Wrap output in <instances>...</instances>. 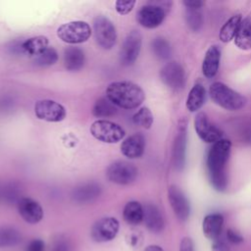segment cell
<instances>
[{
    "label": "cell",
    "mask_w": 251,
    "mask_h": 251,
    "mask_svg": "<svg viewBox=\"0 0 251 251\" xmlns=\"http://www.w3.org/2000/svg\"><path fill=\"white\" fill-rule=\"evenodd\" d=\"M90 133L99 141L105 143H117L125 137L124 128L116 123L97 120L90 126Z\"/></svg>",
    "instance_id": "obj_5"
},
{
    "label": "cell",
    "mask_w": 251,
    "mask_h": 251,
    "mask_svg": "<svg viewBox=\"0 0 251 251\" xmlns=\"http://www.w3.org/2000/svg\"><path fill=\"white\" fill-rule=\"evenodd\" d=\"M211 251H229V246L225 239L218 238L217 240L213 241Z\"/></svg>",
    "instance_id": "obj_40"
},
{
    "label": "cell",
    "mask_w": 251,
    "mask_h": 251,
    "mask_svg": "<svg viewBox=\"0 0 251 251\" xmlns=\"http://www.w3.org/2000/svg\"><path fill=\"white\" fill-rule=\"evenodd\" d=\"M221 62V50L217 45H212L206 51L205 57L202 63V73L205 77H214L220 67Z\"/></svg>",
    "instance_id": "obj_21"
},
{
    "label": "cell",
    "mask_w": 251,
    "mask_h": 251,
    "mask_svg": "<svg viewBox=\"0 0 251 251\" xmlns=\"http://www.w3.org/2000/svg\"><path fill=\"white\" fill-rule=\"evenodd\" d=\"M132 121L136 126H141L145 129H148L153 125L154 118H153V114L149 108L142 107L133 115Z\"/></svg>",
    "instance_id": "obj_33"
},
{
    "label": "cell",
    "mask_w": 251,
    "mask_h": 251,
    "mask_svg": "<svg viewBox=\"0 0 251 251\" xmlns=\"http://www.w3.org/2000/svg\"><path fill=\"white\" fill-rule=\"evenodd\" d=\"M126 241H127L128 245H130L132 247H138L142 243V235L140 232L133 230L132 232L127 234Z\"/></svg>",
    "instance_id": "obj_38"
},
{
    "label": "cell",
    "mask_w": 251,
    "mask_h": 251,
    "mask_svg": "<svg viewBox=\"0 0 251 251\" xmlns=\"http://www.w3.org/2000/svg\"><path fill=\"white\" fill-rule=\"evenodd\" d=\"M25 251H45V243L40 238H35L29 241Z\"/></svg>",
    "instance_id": "obj_39"
},
{
    "label": "cell",
    "mask_w": 251,
    "mask_h": 251,
    "mask_svg": "<svg viewBox=\"0 0 251 251\" xmlns=\"http://www.w3.org/2000/svg\"><path fill=\"white\" fill-rule=\"evenodd\" d=\"M151 47L154 55L160 60H168L172 55V47L170 42L162 36L154 38L151 43Z\"/></svg>",
    "instance_id": "obj_31"
},
{
    "label": "cell",
    "mask_w": 251,
    "mask_h": 251,
    "mask_svg": "<svg viewBox=\"0 0 251 251\" xmlns=\"http://www.w3.org/2000/svg\"><path fill=\"white\" fill-rule=\"evenodd\" d=\"M161 80L173 90H180L185 85V72L177 62H169L160 71Z\"/></svg>",
    "instance_id": "obj_12"
},
{
    "label": "cell",
    "mask_w": 251,
    "mask_h": 251,
    "mask_svg": "<svg viewBox=\"0 0 251 251\" xmlns=\"http://www.w3.org/2000/svg\"><path fill=\"white\" fill-rule=\"evenodd\" d=\"M106 97L117 107L134 109L139 107L145 99L143 89L131 81H115L108 85Z\"/></svg>",
    "instance_id": "obj_2"
},
{
    "label": "cell",
    "mask_w": 251,
    "mask_h": 251,
    "mask_svg": "<svg viewBox=\"0 0 251 251\" xmlns=\"http://www.w3.org/2000/svg\"><path fill=\"white\" fill-rule=\"evenodd\" d=\"M138 175L136 167L126 161H116L109 165L106 171L108 179L114 183L126 185L133 182Z\"/></svg>",
    "instance_id": "obj_6"
},
{
    "label": "cell",
    "mask_w": 251,
    "mask_h": 251,
    "mask_svg": "<svg viewBox=\"0 0 251 251\" xmlns=\"http://www.w3.org/2000/svg\"><path fill=\"white\" fill-rule=\"evenodd\" d=\"M85 62V56L81 49L77 47H68L64 51V65L70 72L79 71Z\"/></svg>",
    "instance_id": "obj_22"
},
{
    "label": "cell",
    "mask_w": 251,
    "mask_h": 251,
    "mask_svg": "<svg viewBox=\"0 0 251 251\" xmlns=\"http://www.w3.org/2000/svg\"><path fill=\"white\" fill-rule=\"evenodd\" d=\"M95 38L100 47L111 49L117 41V31L113 23L106 17L100 15L93 22Z\"/></svg>",
    "instance_id": "obj_9"
},
{
    "label": "cell",
    "mask_w": 251,
    "mask_h": 251,
    "mask_svg": "<svg viewBox=\"0 0 251 251\" xmlns=\"http://www.w3.org/2000/svg\"><path fill=\"white\" fill-rule=\"evenodd\" d=\"M34 113L39 120L51 123L61 122L67 115L66 109L63 105L50 99L37 101L34 105Z\"/></svg>",
    "instance_id": "obj_11"
},
{
    "label": "cell",
    "mask_w": 251,
    "mask_h": 251,
    "mask_svg": "<svg viewBox=\"0 0 251 251\" xmlns=\"http://www.w3.org/2000/svg\"><path fill=\"white\" fill-rule=\"evenodd\" d=\"M209 95L216 105L227 111H238L247 103L245 96L221 81L213 82L210 85Z\"/></svg>",
    "instance_id": "obj_3"
},
{
    "label": "cell",
    "mask_w": 251,
    "mask_h": 251,
    "mask_svg": "<svg viewBox=\"0 0 251 251\" xmlns=\"http://www.w3.org/2000/svg\"><path fill=\"white\" fill-rule=\"evenodd\" d=\"M134 5H135L134 0H118L116 1L115 7H116V11L120 15H126L133 9Z\"/></svg>",
    "instance_id": "obj_36"
},
{
    "label": "cell",
    "mask_w": 251,
    "mask_h": 251,
    "mask_svg": "<svg viewBox=\"0 0 251 251\" xmlns=\"http://www.w3.org/2000/svg\"><path fill=\"white\" fill-rule=\"evenodd\" d=\"M102 187L95 181L83 182L76 185L71 193V198L77 204H88L100 197Z\"/></svg>",
    "instance_id": "obj_16"
},
{
    "label": "cell",
    "mask_w": 251,
    "mask_h": 251,
    "mask_svg": "<svg viewBox=\"0 0 251 251\" xmlns=\"http://www.w3.org/2000/svg\"><path fill=\"white\" fill-rule=\"evenodd\" d=\"M231 142L228 139H221L214 143L207 155V171L210 182L214 189L225 192L227 189L226 166L230 156Z\"/></svg>",
    "instance_id": "obj_1"
},
{
    "label": "cell",
    "mask_w": 251,
    "mask_h": 251,
    "mask_svg": "<svg viewBox=\"0 0 251 251\" xmlns=\"http://www.w3.org/2000/svg\"><path fill=\"white\" fill-rule=\"evenodd\" d=\"M185 21L192 31H199L203 25V14L201 9L185 8Z\"/></svg>",
    "instance_id": "obj_32"
},
{
    "label": "cell",
    "mask_w": 251,
    "mask_h": 251,
    "mask_svg": "<svg viewBox=\"0 0 251 251\" xmlns=\"http://www.w3.org/2000/svg\"><path fill=\"white\" fill-rule=\"evenodd\" d=\"M117 106L106 96L99 98L92 108V114L96 118H108L117 114Z\"/></svg>",
    "instance_id": "obj_29"
},
{
    "label": "cell",
    "mask_w": 251,
    "mask_h": 251,
    "mask_svg": "<svg viewBox=\"0 0 251 251\" xmlns=\"http://www.w3.org/2000/svg\"><path fill=\"white\" fill-rule=\"evenodd\" d=\"M193 125L198 137L203 142L214 144L223 139V131L210 121L206 113L198 112L194 118Z\"/></svg>",
    "instance_id": "obj_8"
},
{
    "label": "cell",
    "mask_w": 251,
    "mask_h": 251,
    "mask_svg": "<svg viewBox=\"0 0 251 251\" xmlns=\"http://www.w3.org/2000/svg\"><path fill=\"white\" fill-rule=\"evenodd\" d=\"M144 251H164L163 248L159 245H156V244H151V245H148L147 247H145Z\"/></svg>",
    "instance_id": "obj_43"
},
{
    "label": "cell",
    "mask_w": 251,
    "mask_h": 251,
    "mask_svg": "<svg viewBox=\"0 0 251 251\" xmlns=\"http://www.w3.org/2000/svg\"><path fill=\"white\" fill-rule=\"evenodd\" d=\"M57 35L66 43L78 44L87 41L91 35V28L85 22L73 21L59 26Z\"/></svg>",
    "instance_id": "obj_4"
},
{
    "label": "cell",
    "mask_w": 251,
    "mask_h": 251,
    "mask_svg": "<svg viewBox=\"0 0 251 251\" xmlns=\"http://www.w3.org/2000/svg\"><path fill=\"white\" fill-rule=\"evenodd\" d=\"M17 206L20 216L28 224L34 225L43 219L44 213L41 205L32 198L23 197Z\"/></svg>",
    "instance_id": "obj_17"
},
{
    "label": "cell",
    "mask_w": 251,
    "mask_h": 251,
    "mask_svg": "<svg viewBox=\"0 0 251 251\" xmlns=\"http://www.w3.org/2000/svg\"><path fill=\"white\" fill-rule=\"evenodd\" d=\"M22 233L13 226H0V248L14 247L21 243Z\"/></svg>",
    "instance_id": "obj_28"
},
{
    "label": "cell",
    "mask_w": 251,
    "mask_h": 251,
    "mask_svg": "<svg viewBox=\"0 0 251 251\" xmlns=\"http://www.w3.org/2000/svg\"><path fill=\"white\" fill-rule=\"evenodd\" d=\"M241 15H234L230 17L221 27L219 37L220 40L224 43H227L234 39V36L239 28V25L242 22Z\"/></svg>",
    "instance_id": "obj_26"
},
{
    "label": "cell",
    "mask_w": 251,
    "mask_h": 251,
    "mask_svg": "<svg viewBox=\"0 0 251 251\" xmlns=\"http://www.w3.org/2000/svg\"><path fill=\"white\" fill-rule=\"evenodd\" d=\"M22 188L20 183L10 181L1 187V199L8 204H18L23 198Z\"/></svg>",
    "instance_id": "obj_30"
},
{
    "label": "cell",
    "mask_w": 251,
    "mask_h": 251,
    "mask_svg": "<svg viewBox=\"0 0 251 251\" xmlns=\"http://www.w3.org/2000/svg\"><path fill=\"white\" fill-rule=\"evenodd\" d=\"M141 33L136 29L129 31V33L125 38V41L120 51L121 64L126 67L132 65L138 58V55L141 50Z\"/></svg>",
    "instance_id": "obj_10"
},
{
    "label": "cell",
    "mask_w": 251,
    "mask_h": 251,
    "mask_svg": "<svg viewBox=\"0 0 251 251\" xmlns=\"http://www.w3.org/2000/svg\"><path fill=\"white\" fill-rule=\"evenodd\" d=\"M205 98H206L205 87L201 83L194 84L190 89L188 96L186 98V102H185L186 109L191 113L197 112L204 105Z\"/></svg>",
    "instance_id": "obj_23"
},
{
    "label": "cell",
    "mask_w": 251,
    "mask_h": 251,
    "mask_svg": "<svg viewBox=\"0 0 251 251\" xmlns=\"http://www.w3.org/2000/svg\"><path fill=\"white\" fill-rule=\"evenodd\" d=\"M179 251H194V243L191 237L184 236L179 243Z\"/></svg>",
    "instance_id": "obj_41"
},
{
    "label": "cell",
    "mask_w": 251,
    "mask_h": 251,
    "mask_svg": "<svg viewBox=\"0 0 251 251\" xmlns=\"http://www.w3.org/2000/svg\"><path fill=\"white\" fill-rule=\"evenodd\" d=\"M120 223L114 217H104L96 221L90 229V236L94 242L105 243L112 241L118 234Z\"/></svg>",
    "instance_id": "obj_7"
},
{
    "label": "cell",
    "mask_w": 251,
    "mask_h": 251,
    "mask_svg": "<svg viewBox=\"0 0 251 251\" xmlns=\"http://www.w3.org/2000/svg\"><path fill=\"white\" fill-rule=\"evenodd\" d=\"M186 125L184 122H180L178 130L173 145L172 152V163L176 171L181 172L185 166V155H186Z\"/></svg>",
    "instance_id": "obj_15"
},
{
    "label": "cell",
    "mask_w": 251,
    "mask_h": 251,
    "mask_svg": "<svg viewBox=\"0 0 251 251\" xmlns=\"http://www.w3.org/2000/svg\"><path fill=\"white\" fill-rule=\"evenodd\" d=\"M0 199H1V187H0Z\"/></svg>",
    "instance_id": "obj_44"
},
{
    "label": "cell",
    "mask_w": 251,
    "mask_h": 251,
    "mask_svg": "<svg viewBox=\"0 0 251 251\" xmlns=\"http://www.w3.org/2000/svg\"><path fill=\"white\" fill-rule=\"evenodd\" d=\"M48 48V38L43 35L30 37L23 42V52L30 56H38Z\"/></svg>",
    "instance_id": "obj_27"
},
{
    "label": "cell",
    "mask_w": 251,
    "mask_h": 251,
    "mask_svg": "<svg viewBox=\"0 0 251 251\" xmlns=\"http://www.w3.org/2000/svg\"><path fill=\"white\" fill-rule=\"evenodd\" d=\"M123 218L129 226H137L143 222V206L137 201H129L123 211Z\"/></svg>",
    "instance_id": "obj_25"
},
{
    "label": "cell",
    "mask_w": 251,
    "mask_h": 251,
    "mask_svg": "<svg viewBox=\"0 0 251 251\" xmlns=\"http://www.w3.org/2000/svg\"><path fill=\"white\" fill-rule=\"evenodd\" d=\"M226 240L232 244H239L243 242V236L233 228H227L226 232Z\"/></svg>",
    "instance_id": "obj_37"
},
{
    "label": "cell",
    "mask_w": 251,
    "mask_h": 251,
    "mask_svg": "<svg viewBox=\"0 0 251 251\" xmlns=\"http://www.w3.org/2000/svg\"><path fill=\"white\" fill-rule=\"evenodd\" d=\"M182 3L185 8H193V9H201L204 5V2L200 0H184Z\"/></svg>",
    "instance_id": "obj_42"
},
{
    "label": "cell",
    "mask_w": 251,
    "mask_h": 251,
    "mask_svg": "<svg viewBox=\"0 0 251 251\" xmlns=\"http://www.w3.org/2000/svg\"><path fill=\"white\" fill-rule=\"evenodd\" d=\"M145 150V137L142 133L136 132L126 138L121 145V152L129 159H136L143 155Z\"/></svg>",
    "instance_id": "obj_19"
},
{
    "label": "cell",
    "mask_w": 251,
    "mask_h": 251,
    "mask_svg": "<svg viewBox=\"0 0 251 251\" xmlns=\"http://www.w3.org/2000/svg\"><path fill=\"white\" fill-rule=\"evenodd\" d=\"M58 60V53L53 47H48L34 59V64L38 67H49L54 65Z\"/></svg>",
    "instance_id": "obj_34"
},
{
    "label": "cell",
    "mask_w": 251,
    "mask_h": 251,
    "mask_svg": "<svg viewBox=\"0 0 251 251\" xmlns=\"http://www.w3.org/2000/svg\"><path fill=\"white\" fill-rule=\"evenodd\" d=\"M233 41L241 50L248 51L251 49V19L242 20Z\"/></svg>",
    "instance_id": "obj_24"
},
{
    "label": "cell",
    "mask_w": 251,
    "mask_h": 251,
    "mask_svg": "<svg viewBox=\"0 0 251 251\" xmlns=\"http://www.w3.org/2000/svg\"><path fill=\"white\" fill-rule=\"evenodd\" d=\"M143 222L147 229L153 233H160L165 227V221L159 208L152 203L143 206Z\"/></svg>",
    "instance_id": "obj_18"
},
{
    "label": "cell",
    "mask_w": 251,
    "mask_h": 251,
    "mask_svg": "<svg viewBox=\"0 0 251 251\" xmlns=\"http://www.w3.org/2000/svg\"><path fill=\"white\" fill-rule=\"evenodd\" d=\"M166 17V10L155 2H150L142 6L137 12V22L146 28H155L159 26Z\"/></svg>",
    "instance_id": "obj_14"
},
{
    "label": "cell",
    "mask_w": 251,
    "mask_h": 251,
    "mask_svg": "<svg viewBox=\"0 0 251 251\" xmlns=\"http://www.w3.org/2000/svg\"><path fill=\"white\" fill-rule=\"evenodd\" d=\"M168 199L176 219L182 223L186 222L190 215V204L183 191L173 184L168 188Z\"/></svg>",
    "instance_id": "obj_13"
},
{
    "label": "cell",
    "mask_w": 251,
    "mask_h": 251,
    "mask_svg": "<svg viewBox=\"0 0 251 251\" xmlns=\"http://www.w3.org/2000/svg\"><path fill=\"white\" fill-rule=\"evenodd\" d=\"M51 251H73L71 241L64 235H59L53 241Z\"/></svg>",
    "instance_id": "obj_35"
},
{
    "label": "cell",
    "mask_w": 251,
    "mask_h": 251,
    "mask_svg": "<svg viewBox=\"0 0 251 251\" xmlns=\"http://www.w3.org/2000/svg\"><path fill=\"white\" fill-rule=\"evenodd\" d=\"M224 227V217L219 213L205 216L202 222V231L206 238L215 241L220 238Z\"/></svg>",
    "instance_id": "obj_20"
}]
</instances>
